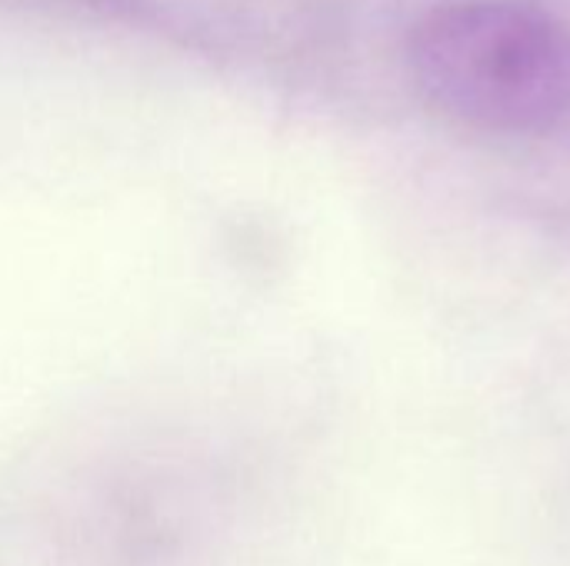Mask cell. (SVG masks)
Segmentation results:
<instances>
[{"label":"cell","instance_id":"6da1fadb","mask_svg":"<svg viewBox=\"0 0 570 566\" xmlns=\"http://www.w3.org/2000/svg\"><path fill=\"white\" fill-rule=\"evenodd\" d=\"M417 93L481 133H548L570 113V30L518 0H454L407 37Z\"/></svg>","mask_w":570,"mask_h":566}]
</instances>
